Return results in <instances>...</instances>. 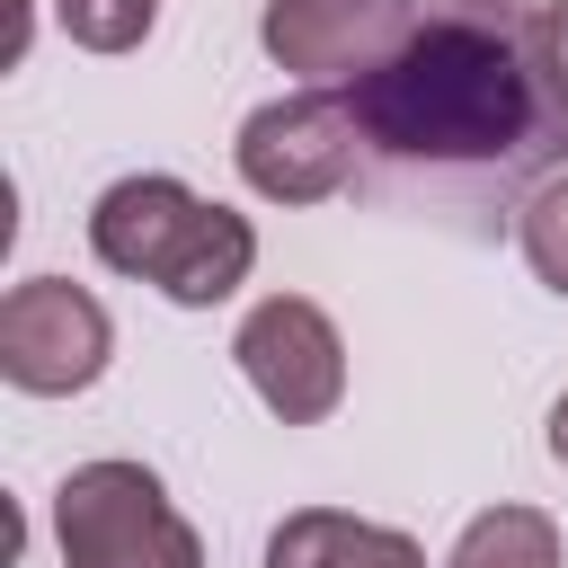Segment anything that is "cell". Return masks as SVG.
Wrapping results in <instances>:
<instances>
[{
  "label": "cell",
  "instance_id": "6da1fadb",
  "mask_svg": "<svg viewBox=\"0 0 568 568\" xmlns=\"http://www.w3.org/2000/svg\"><path fill=\"white\" fill-rule=\"evenodd\" d=\"M364 178L390 213H426L453 231H497L532 204L541 178L568 169V106L524 62L515 27L488 18H417V36L346 80Z\"/></svg>",
  "mask_w": 568,
  "mask_h": 568
},
{
  "label": "cell",
  "instance_id": "7a4b0ae2",
  "mask_svg": "<svg viewBox=\"0 0 568 568\" xmlns=\"http://www.w3.org/2000/svg\"><path fill=\"white\" fill-rule=\"evenodd\" d=\"M89 248H98V266L160 284L178 311L231 302V293L248 284V266H257L248 213L204 204V195L178 186V178H115V186L89 204Z\"/></svg>",
  "mask_w": 568,
  "mask_h": 568
},
{
  "label": "cell",
  "instance_id": "3957f363",
  "mask_svg": "<svg viewBox=\"0 0 568 568\" xmlns=\"http://www.w3.org/2000/svg\"><path fill=\"white\" fill-rule=\"evenodd\" d=\"M53 541L62 568H204L195 524L142 462H80L53 488Z\"/></svg>",
  "mask_w": 568,
  "mask_h": 568
},
{
  "label": "cell",
  "instance_id": "277c9868",
  "mask_svg": "<svg viewBox=\"0 0 568 568\" xmlns=\"http://www.w3.org/2000/svg\"><path fill=\"white\" fill-rule=\"evenodd\" d=\"M248 195L266 204H328L364 178V142H355V106L346 89H293L275 106H257L231 142Z\"/></svg>",
  "mask_w": 568,
  "mask_h": 568
},
{
  "label": "cell",
  "instance_id": "5b68a950",
  "mask_svg": "<svg viewBox=\"0 0 568 568\" xmlns=\"http://www.w3.org/2000/svg\"><path fill=\"white\" fill-rule=\"evenodd\" d=\"M231 355H240L248 390L266 399V417H284V426H320V417L346 399L337 320H328L320 302H302V293H266V302L240 320Z\"/></svg>",
  "mask_w": 568,
  "mask_h": 568
},
{
  "label": "cell",
  "instance_id": "8992f818",
  "mask_svg": "<svg viewBox=\"0 0 568 568\" xmlns=\"http://www.w3.org/2000/svg\"><path fill=\"white\" fill-rule=\"evenodd\" d=\"M106 346H115V328H106V302L98 293L62 284V275L9 284V302H0V373L18 390H36V399L89 390L106 373Z\"/></svg>",
  "mask_w": 568,
  "mask_h": 568
},
{
  "label": "cell",
  "instance_id": "52a82bcc",
  "mask_svg": "<svg viewBox=\"0 0 568 568\" xmlns=\"http://www.w3.org/2000/svg\"><path fill=\"white\" fill-rule=\"evenodd\" d=\"M417 0H266L257 36L284 71H302L311 89H346L355 71L390 62L417 36Z\"/></svg>",
  "mask_w": 568,
  "mask_h": 568
},
{
  "label": "cell",
  "instance_id": "ba28073f",
  "mask_svg": "<svg viewBox=\"0 0 568 568\" xmlns=\"http://www.w3.org/2000/svg\"><path fill=\"white\" fill-rule=\"evenodd\" d=\"M266 568H426V550L390 524L337 515V506H302L266 532Z\"/></svg>",
  "mask_w": 568,
  "mask_h": 568
},
{
  "label": "cell",
  "instance_id": "9c48e42d",
  "mask_svg": "<svg viewBox=\"0 0 568 568\" xmlns=\"http://www.w3.org/2000/svg\"><path fill=\"white\" fill-rule=\"evenodd\" d=\"M444 568H559V524L541 506H488V515H470V532L453 541Z\"/></svg>",
  "mask_w": 568,
  "mask_h": 568
},
{
  "label": "cell",
  "instance_id": "30bf717a",
  "mask_svg": "<svg viewBox=\"0 0 568 568\" xmlns=\"http://www.w3.org/2000/svg\"><path fill=\"white\" fill-rule=\"evenodd\" d=\"M515 240H524V266H532L550 293H568V169L532 186V204L515 213Z\"/></svg>",
  "mask_w": 568,
  "mask_h": 568
},
{
  "label": "cell",
  "instance_id": "8fae6325",
  "mask_svg": "<svg viewBox=\"0 0 568 568\" xmlns=\"http://www.w3.org/2000/svg\"><path fill=\"white\" fill-rule=\"evenodd\" d=\"M53 18H62V36L89 44V53H133V44L151 36L160 0H53Z\"/></svg>",
  "mask_w": 568,
  "mask_h": 568
},
{
  "label": "cell",
  "instance_id": "7c38bea8",
  "mask_svg": "<svg viewBox=\"0 0 568 568\" xmlns=\"http://www.w3.org/2000/svg\"><path fill=\"white\" fill-rule=\"evenodd\" d=\"M515 36H524V62L541 71V89L568 106V9H550V0H541V9H532Z\"/></svg>",
  "mask_w": 568,
  "mask_h": 568
},
{
  "label": "cell",
  "instance_id": "4fadbf2b",
  "mask_svg": "<svg viewBox=\"0 0 568 568\" xmlns=\"http://www.w3.org/2000/svg\"><path fill=\"white\" fill-rule=\"evenodd\" d=\"M453 9H462V18H488V27H524L541 0H453Z\"/></svg>",
  "mask_w": 568,
  "mask_h": 568
},
{
  "label": "cell",
  "instance_id": "5bb4252c",
  "mask_svg": "<svg viewBox=\"0 0 568 568\" xmlns=\"http://www.w3.org/2000/svg\"><path fill=\"white\" fill-rule=\"evenodd\" d=\"M550 462H559V470H568V390H559V399H550Z\"/></svg>",
  "mask_w": 568,
  "mask_h": 568
}]
</instances>
